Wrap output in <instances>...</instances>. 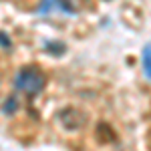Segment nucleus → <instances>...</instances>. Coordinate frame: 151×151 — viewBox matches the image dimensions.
<instances>
[{"mask_svg":"<svg viewBox=\"0 0 151 151\" xmlns=\"http://www.w3.org/2000/svg\"><path fill=\"white\" fill-rule=\"evenodd\" d=\"M14 85L20 91H24L26 95H36L45 87V75H42V70L38 67H24V69L18 70V75L14 79Z\"/></svg>","mask_w":151,"mask_h":151,"instance_id":"obj_1","label":"nucleus"},{"mask_svg":"<svg viewBox=\"0 0 151 151\" xmlns=\"http://www.w3.org/2000/svg\"><path fill=\"white\" fill-rule=\"evenodd\" d=\"M57 121L65 131H81L87 125V113L79 107H63L57 115Z\"/></svg>","mask_w":151,"mask_h":151,"instance_id":"obj_2","label":"nucleus"},{"mask_svg":"<svg viewBox=\"0 0 151 151\" xmlns=\"http://www.w3.org/2000/svg\"><path fill=\"white\" fill-rule=\"evenodd\" d=\"M95 137H97L99 143H103V145L113 143V141L117 139L113 127H111V125H107V123H99V125H97V129H95Z\"/></svg>","mask_w":151,"mask_h":151,"instance_id":"obj_3","label":"nucleus"},{"mask_svg":"<svg viewBox=\"0 0 151 151\" xmlns=\"http://www.w3.org/2000/svg\"><path fill=\"white\" fill-rule=\"evenodd\" d=\"M141 63H143V73L151 81V45H145L143 52H141Z\"/></svg>","mask_w":151,"mask_h":151,"instance_id":"obj_4","label":"nucleus"},{"mask_svg":"<svg viewBox=\"0 0 151 151\" xmlns=\"http://www.w3.org/2000/svg\"><path fill=\"white\" fill-rule=\"evenodd\" d=\"M16 99H14V97H12V99H8V101H6V103H4V107H2V111H4V113H6V115H10V113H14V111H16Z\"/></svg>","mask_w":151,"mask_h":151,"instance_id":"obj_5","label":"nucleus"}]
</instances>
